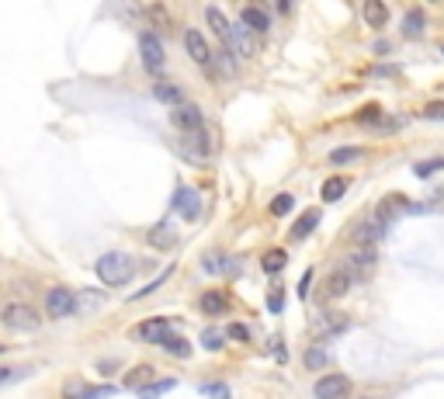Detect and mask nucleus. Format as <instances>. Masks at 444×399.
<instances>
[{"label": "nucleus", "instance_id": "nucleus-21", "mask_svg": "<svg viewBox=\"0 0 444 399\" xmlns=\"http://www.w3.org/2000/svg\"><path fill=\"white\" fill-rule=\"evenodd\" d=\"M316 226H319V209H309V212L302 215L295 226H291V239H306L309 233H313Z\"/></svg>", "mask_w": 444, "mask_h": 399}, {"label": "nucleus", "instance_id": "nucleus-20", "mask_svg": "<svg viewBox=\"0 0 444 399\" xmlns=\"http://www.w3.org/2000/svg\"><path fill=\"white\" fill-rule=\"evenodd\" d=\"M365 21L371 28H382L386 21H389V7H386L382 0H368L365 4Z\"/></svg>", "mask_w": 444, "mask_h": 399}, {"label": "nucleus", "instance_id": "nucleus-29", "mask_svg": "<svg viewBox=\"0 0 444 399\" xmlns=\"http://www.w3.org/2000/svg\"><path fill=\"white\" fill-rule=\"evenodd\" d=\"M438 170H444V157L423 160V163H417V167H413V174H417V177H430V174H438Z\"/></svg>", "mask_w": 444, "mask_h": 399}, {"label": "nucleus", "instance_id": "nucleus-7", "mask_svg": "<svg viewBox=\"0 0 444 399\" xmlns=\"http://www.w3.org/2000/svg\"><path fill=\"white\" fill-rule=\"evenodd\" d=\"M351 393V378L347 375H323L316 382V399H344Z\"/></svg>", "mask_w": 444, "mask_h": 399}, {"label": "nucleus", "instance_id": "nucleus-26", "mask_svg": "<svg viewBox=\"0 0 444 399\" xmlns=\"http://www.w3.org/2000/svg\"><path fill=\"white\" fill-rule=\"evenodd\" d=\"M215 56V63H219V73L222 77H236V63H233V49L229 46H222L219 53H212Z\"/></svg>", "mask_w": 444, "mask_h": 399}, {"label": "nucleus", "instance_id": "nucleus-43", "mask_svg": "<svg viewBox=\"0 0 444 399\" xmlns=\"http://www.w3.org/2000/svg\"><path fill=\"white\" fill-rule=\"evenodd\" d=\"M4 378H11V372H7V368H0V382H4Z\"/></svg>", "mask_w": 444, "mask_h": 399}, {"label": "nucleus", "instance_id": "nucleus-27", "mask_svg": "<svg viewBox=\"0 0 444 399\" xmlns=\"http://www.w3.org/2000/svg\"><path fill=\"white\" fill-rule=\"evenodd\" d=\"M150 378H153L150 368H132V372L125 375V389H146V385H150Z\"/></svg>", "mask_w": 444, "mask_h": 399}, {"label": "nucleus", "instance_id": "nucleus-16", "mask_svg": "<svg viewBox=\"0 0 444 399\" xmlns=\"http://www.w3.org/2000/svg\"><path fill=\"white\" fill-rule=\"evenodd\" d=\"M111 393V385H87V382H70L66 385V399H101Z\"/></svg>", "mask_w": 444, "mask_h": 399}, {"label": "nucleus", "instance_id": "nucleus-3", "mask_svg": "<svg viewBox=\"0 0 444 399\" xmlns=\"http://www.w3.org/2000/svg\"><path fill=\"white\" fill-rule=\"evenodd\" d=\"M4 323L11 326V330H38L42 326V316L25 306V302H11L7 309H4Z\"/></svg>", "mask_w": 444, "mask_h": 399}, {"label": "nucleus", "instance_id": "nucleus-37", "mask_svg": "<svg viewBox=\"0 0 444 399\" xmlns=\"http://www.w3.org/2000/svg\"><path fill=\"white\" fill-rule=\"evenodd\" d=\"M202 344L209 347V351H219V347H222V333H219V330H205Z\"/></svg>", "mask_w": 444, "mask_h": 399}, {"label": "nucleus", "instance_id": "nucleus-13", "mask_svg": "<svg viewBox=\"0 0 444 399\" xmlns=\"http://www.w3.org/2000/svg\"><path fill=\"white\" fill-rule=\"evenodd\" d=\"M351 285H354V274L347 271V267H337L330 278H326V299H340V295H347L351 292Z\"/></svg>", "mask_w": 444, "mask_h": 399}, {"label": "nucleus", "instance_id": "nucleus-12", "mask_svg": "<svg viewBox=\"0 0 444 399\" xmlns=\"http://www.w3.org/2000/svg\"><path fill=\"white\" fill-rule=\"evenodd\" d=\"M229 49H233V56H239V59H250L254 56V42H250V28L243 25H233L229 28V42H226Z\"/></svg>", "mask_w": 444, "mask_h": 399}, {"label": "nucleus", "instance_id": "nucleus-18", "mask_svg": "<svg viewBox=\"0 0 444 399\" xmlns=\"http://www.w3.org/2000/svg\"><path fill=\"white\" fill-rule=\"evenodd\" d=\"M205 21H209L212 31H215V35L222 38V46H226V42H229V28H233L226 21V14H222L219 7H205Z\"/></svg>", "mask_w": 444, "mask_h": 399}, {"label": "nucleus", "instance_id": "nucleus-35", "mask_svg": "<svg viewBox=\"0 0 444 399\" xmlns=\"http://www.w3.org/2000/svg\"><path fill=\"white\" fill-rule=\"evenodd\" d=\"M319 326H323L326 333H337V330L347 326V319H344V316H323V319H319Z\"/></svg>", "mask_w": 444, "mask_h": 399}, {"label": "nucleus", "instance_id": "nucleus-10", "mask_svg": "<svg viewBox=\"0 0 444 399\" xmlns=\"http://www.w3.org/2000/svg\"><path fill=\"white\" fill-rule=\"evenodd\" d=\"M406 209H410L406 195H386V198L375 205V219H378V222H392L396 215H403Z\"/></svg>", "mask_w": 444, "mask_h": 399}, {"label": "nucleus", "instance_id": "nucleus-39", "mask_svg": "<svg viewBox=\"0 0 444 399\" xmlns=\"http://www.w3.org/2000/svg\"><path fill=\"white\" fill-rule=\"evenodd\" d=\"M229 337H233V341H250V330H247L243 323H233V326H229Z\"/></svg>", "mask_w": 444, "mask_h": 399}, {"label": "nucleus", "instance_id": "nucleus-28", "mask_svg": "<svg viewBox=\"0 0 444 399\" xmlns=\"http://www.w3.org/2000/svg\"><path fill=\"white\" fill-rule=\"evenodd\" d=\"M365 157V150H358V146H344V150H334L330 153V163H354V160H361Z\"/></svg>", "mask_w": 444, "mask_h": 399}, {"label": "nucleus", "instance_id": "nucleus-15", "mask_svg": "<svg viewBox=\"0 0 444 399\" xmlns=\"http://www.w3.org/2000/svg\"><path fill=\"white\" fill-rule=\"evenodd\" d=\"M177 243V229L163 219V222H157L153 229H150V247H157V250H167V247H174Z\"/></svg>", "mask_w": 444, "mask_h": 399}, {"label": "nucleus", "instance_id": "nucleus-9", "mask_svg": "<svg viewBox=\"0 0 444 399\" xmlns=\"http://www.w3.org/2000/svg\"><path fill=\"white\" fill-rule=\"evenodd\" d=\"M386 233V222H378V219H365V222H358L354 229H351V239L358 243V247H375L378 239Z\"/></svg>", "mask_w": 444, "mask_h": 399}, {"label": "nucleus", "instance_id": "nucleus-36", "mask_svg": "<svg viewBox=\"0 0 444 399\" xmlns=\"http://www.w3.org/2000/svg\"><path fill=\"white\" fill-rule=\"evenodd\" d=\"M282 306H285V295H282V285H278V289H271V295H267V309L282 313Z\"/></svg>", "mask_w": 444, "mask_h": 399}, {"label": "nucleus", "instance_id": "nucleus-30", "mask_svg": "<svg viewBox=\"0 0 444 399\" xmlns=\"http://www.w3.org/2000/svg\"><path fill=\"white\" fill-rule=\"evenodd\" d=\"M306 368H326V351H323V347H309V351H306Z\"/></svg>", "mask_w": 444, "mask_h": 399}, {"label": "nucleus", "instance_id": "nucleus-40", "mask_svg": "<svg viewBox=\"0 0 444 399\" xmlns=\"http://www.w3.org/2000/svg\"><path fill=\"white\" fill-rule=\"evenodd\" d=\"M309 285H313V271H306V274H302V281H299V295H302V299L309 295Z\"/></svg>", "mask_w": 444, "mask_h": 399}, {"label": "nucleus", "instance_id": "nucleus-6", "mask_svg": "<svg viewBox=\"0 0 444 399\" xmlns=\"http://www.w3.org/2000/svg\"><path fill=\"white\" fill-rule=\"evenodd\" d=\"M375 264H378L375 247H358V250H351V254H347V264H344V267H347L354 278H365V274L375 271Z\"/></svg>", "mask_w": 444, "mask_h": 399}, {"label": "nucleus", "instance_id": "nucleus-41", "mask_svg": "<svg viewBox=\"0 0 444 399\" xmlns=\"http://www.w3.org/2000/svg\"><path fill=\"white\" fill-rule=\"evenodd\" d=\"M98 372H101V375H115V372H118V361H98Z\"/></svg>", "mask_w": 444, "mask_h": 399}, {"label": "nucleus", "instance_id": "nucleus-31", "mask_svg": "<svg viewBox=\"0 0 444 399\" xmlns=\"http://www.w3.org/2000/svg\"><path fill=\"white\" fill-rule=\"evenodd\" d=\"M291 205H295V195H278V198L271 202V215H288Z\"/></svg>", "mask_w": 444, "mask_h": 399}, {"label": "nucleus", "instance_id": "nucleus-5", "mask_svg": "<svg viewBox=\"0 0 444 399\" xmlns=\"http://www.w3.org/2000/svg\"><path fill=\"white\" fill-rule=\"evenodd\" d=\"M139 56H143V66L150 70V73H160L163 70V42H160L153 31H143L139 35Z\"/></svg>", "mask_w": 444, "mask_h": 399}, {"label": "nucleus", "instance_id": "nucleus-23", "mask_svg": "<svg viewBox=\"0 0 444 399\" xmlns=\"http://www.w3.org/2000/svg\"><path fill=\"white\" fill-rule=\"evenodd\" d=\"M285 264H288V254H285V250H267V254L261 257V267L267 271V274H278V271H282Z\"/></svg>", "mask_w": 444, "mask_h": 399}, {"label": "nucleus", "instance_id": "nucleus-11", "mask_svg": "<svg viewBox=\"0 0 444 399\" xmlns=\"http://www.w3.org/2000/svg\"><path fill=\"white\" fill-rule=\"evenodd\" d=\"M174 209L187 219V222H195L198 212H202V202H198V191H191V187H177V195H174Z\"/></svg>", "mask_w": 444, "mask_h": 399}, {"label": "nucleus", "instance_id": "nucleus-17", "mask_svg": "<svg viewBox=\"0 0 444 399\" xmlns=\"http://www.w3.org/2000/svg\"><path fill=\"white\" fill-rule=\"evenodd\" d=\"M239 21L250 28V31H267V28H271V18H267L264 7H243V11H239Z\"/></svg>", "mask_w": 444, "mask_h": 399}, {"label": "nucleus", "instance_id": "nucleus-19", "mask_svg": "<svg viewBox=\"0 0 444 399\" xmlns=\"http://www.w3.org/2000/svg\"><path fill=\"white\" fill-rule=\"evenodd\" d=\"M198 306H202V313H209V316H219V313H226V295L222 292H202V299H198Z\"/></svg>", "mask_w": 444, "mask_h": 399}, {"label": "nucleus", "instance_id": "nucleus-34", "mask_svg": "<svg viewBox=\"0 0 444 399\" xmlns=\"http://www.w3.org/2000/svg\"><path fill=\"white\" fill-rule=\"evenodd\" d=\"M378 118H382V108L378 105H365L361 111H358V122H365V125L368 122H378Z\"/></svg>", "mask_w": 444, "mask_h": 399}, {"label": "nucleus", "instance_id": "nucleus-1", "mask_svg": "<svg viewBox=\"0 0 444 399\" xmlns=\"http://www.w3.org/2000/svg\"><path fill=\"white\" fill-rule=\"evenodd\" d=\"M139 261L129 257V254H105L101 261H98V278L111 285V289H122V285H129L132 278L139 274Z\"/></svg>", "mask_w": 444, "mask_h": 399}, {"label": "nucleus", "instance_id": "nucleus-14", "mask_svg": "<svg viewBox=\"0 0 444 399\" xmlns=\"http://www.w3.org/2000/svg\"><path fill=\"white\" fill-rule=\"evenodd\" d=\"M170 118H174V125H177V129H184L187 135L202 129V111H198L195 105H181L177 111H174V115H170Z\"/></svg>", "mask_w": 444, "mask_h": 399}, {"label": "nucleus", "instance_id": "nucleus-22", "mask_svg": "<svg viewBox=\"0 0 444 399\" xmlns=\"http://www.w3.org/2000/svg\"><path fill=\"white\" fill-rule=\"evenodd\" d=\"M153 94H157V101H163V105H177V108L184 105V90L174 87V83H157Z\"/></svg>", "mask_w": 444, "mask_h": 399}, {"label": "nucleus", "instance_id": "nucleus-8", "mask_svg": "<svg viewBox=\"0 0 444 399\" xmlns=\"http://www.w3.org/2000/svg\"><path fill=\"white\" fill-rule=\"evenodd\" d=\"M184 49H187V56L198 63V66H212V49H209V42L202 38V31H184Z\"/></svg>", "mask_w": 444, "mask_h": 399}, {"label": "nucleus", "instance_id": "nucleus-24", "mask_svg": "<svg viewBox=\"0 0 444 399\" xmlns=\"http://www.w3.org/2000/svg\"><path fill=\"white\" fill-rule=\"evenodd\" d=\"M403 31H406L410 38H417L420 31H423V11H420V7H410V11H406V18H403Z\"/></svg>", "mask_w": 444, "mask_h": 399}, {"label": "nucleus", "instance_id": "nucleus-25", "mask_svg": "<svg viewBox=\"0 0 444 399\" xmlns=\"http://www.w3.org/2000/svg\"><path fill=\"white\" fill-rule=\"evenodd\" d=\"M344 191H347V177H330V181L323 185V202H340Z\"/></svg>", "mask_w": 444, "mask_h": 399}, {"label": "nucleus", "instance_id": "nucleus-38", "mask_svg": "<svg viewBox=\"0 0 444 399\" xmlns=\"http://www.w3.org/2000/svg\"><path fill=\"white\" fill-rule=\"evenodd\" d=\"M163 347H167L170 354H181V358L187 354V351H191V347H187V341H181V337H170V341H167Z\"/></svg>", "mask_w": 444, "mask_h": 399}, {"label": "nucleus", "instance_id": "nucleus-33", "mask_svg": "<svg viewBox=\"0 0 444 399\" xmlns=\"http://www.w3.org/2000/svg\"><path fill=\"white\" fill-rule=\"evenodd\" d=\"M420 118H427V122H444V101H430V105L420 111Z\"/></svg>", "mask_w": 444, "mask_h": 399}, {"label": "nucleus", "instance_id": "nucleus-32", "mask_svg": "<svg viewBox=\"0 0 444 399\" xmlns=\"http://www.w3.org/2000/svg\"><path fill=\"white\" fill-rule=\"evenodd\" d=\"M202 393L209 399H229V385L226 382H209V385H202Z\"/></svg>", "mask_w": 444, "mask_h": 399}, {"label": "nucleus", "instance_id": "nucleus-42", "mask_svg": "<svg viewBox=\"0 0 444 399\" xmlns=\"http://www.w3.org/2000/svg\"><path fill=\"white\" fill-rule=\"evenodd\" d=\"M77 302H91V306H98V302H101V295H98V292H83V295H77Z\"/></svg>", "mask_w": 444, "mask_h": 399}, {"label": "nucleus", "instance_id": "nucleus-2", "mask_svg": "<svg viewBox=\"0 0 444 399\" xmlns=\"http://www.w3.org/2000/svg\"><path fill=\"white\" fill-rule=\"evenodd\" d=\"M135 341H146V344H167L174 337V323L163 316H153V319H143L135 330H132Z\"/></svg>", "mask_w": 444, "mask_h": 399}, {"label": "nucleus", "instance_id": "nucleus-4", "mask_svg": "<svg viewBox=\"0 0 444 399\" xmlns=\"http://www.w3.org/2000/svg\"><path fill=\"white\" fill-rule=\"evenodd\" d=\"M77 295L70 292V289H49L46 292V313L53 319H63V316H73L77 313Z\"/></svg>", "mask_w": 444, "mask_h": 399}]
</instances>
